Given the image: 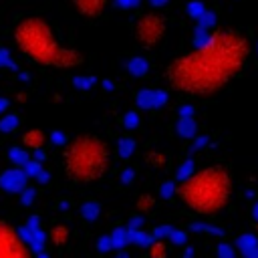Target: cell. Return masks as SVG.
<instances>
[{
    "instance_id": "5",
    "label": "cell",
    "mask_w": 258,
    "mask_h": 258,
    "mask_svg": "<svg viewBox=\"0 0 258 258\" xmlns=\"http://www.w3.org/2000/svg\"><path fill=\"white\" fill-rule=\"evenodd\" d=\"M165 30H167L165 18L155 12H147L137 18L133 26V36L141 46H155L165 36Z\"/></svg>"
},
{
    "instance_id": "25",
    "label": "cell",
    "mask_w": 258,
    "mask_h": 258,
    "mask_svg": "<svg viewBox=\"0 0 258 258\" xmlns=\"http://www.w3.org/2000/svg\"><path fill=\"white\" fill-rule=\"evenodd\" d=\"M191 173H194V161H191V159H185V161H183V165L177 169V179H179V181H183V179H185V177H189Z\"/></svg>"
},
{
    "instance_id": "16",
    "label": "cell",
    "mask_w": 258,
    "mask_h": 258,
    "mask_svg": "<svg viewBox=\"0 0 258 258\" xmlns=\"http://www.w3.org/2000/svg\"><path fill=\"white\" fill-rule=\"evenodd\" d=\"M135 151V141L131 137H121L119 143H117V153L123 157V159H129Z\"/></svg>"
},
{
    "instance_id": "27",
    "label": "cell",
    "mask_w": 258,
    "mask_h": 258,
    "mask_svg": "<svg viewBox=\"0 0 258 258\" xmlns=\"http://www.w3.org/2000/svg\"><path fill=\"white\" fill-rule=\"evenodd\" d=\"M218 258H236V254H234V250L226 242H222L218 246Z\"/></svg>"
},
{
    "instance_id": "20",
    "label": "cell",
    "mask_w": 258,
    "mask_h": 258,
    "mask_svg": "<svg viewBox=\"0 0 258 258\" xmlns=\"http://www.w3.org/2000/svg\"><path fill=\"white\" fill-rule=\"evenodd\" d=\"M185 10H187V14H189L194 20H198V18L206 12V4H204V2H200V0H191V2L185 6Z\"/></svg>"
},
{
    "instance_id": "26",
    "label": "cell",
    "mask_w": 258,
    "mask_h": 258,
    "mask_svg": "<svg viewBox=\"0 0 258 258\" xmlns=\"http://www.w3.org/2000/svg\"><path fill=\"white\" fill-rule=\"evenodd\" d=\"M123 123H125V127H127V129H135V127L139 125V115H137L135 111H129V113H125Z\"/></svg>"
},
{
    "instance_id": "19",
    "label": "cell",
    "mask_w": 258,
    "mask_h": 258,
    "mask_svg": "<svg viewBox=\"0 0 258 258\" xmlns=\"http://www.w3.org/2000/svg\"><path fill=\"white\" fill-rule=\"evenodd\" d=\"M196 22H198V28H206V30H210V28L216 26V14H214L212 10L206 8V12H204Z\"/></svg>"
},
{
    "instance_id": "18",
    "label": "cell",
    "mask_w": 258,
    "mask_h": 258,
    "mask_svg": "<svg viewBox=\"0 0 258 258\" xmlns=\"http://www.w3.org/2000/svg\"><path fill=\"white\" fill-rule=\"evenodd\" d=\"M99 212H101V206H99L97 202H85V204L81 206V216H83L85 220H95V218L99 216Z\"/></svg>"
},
{
    "instance_id": "44",
    "label": "cell",
    "mask_w": 258,
    "mask_h": 258,
    "mask_svg": "<svg viewBox=\"0 0 258 258\" xmlns=\"http://www.w3.org/2000/svg\"><path fill=\"white\" fill-rule=\"evenodd\" d=\"M6 107H8V101L0 97V113H4V111H6Z\"/></svg>"
},
{
    "instance_id": "32",
    "label": "cell",
    "mask_w": 258,
    "mask_h": 258,
    "mask_svg": "<svg viewBox=\"0 0 258 258\" xmlns=\"http://www.w3.org/2000/svg\"><path fill=\"white\" fill-rule=\"evenodd\" d=\"M0 67H14L12 56H10L8 50H4V48H0Z\"/></svg>"
},
{
    "instance_id": "6",
    "label": "cell",
    "mask_w": 258,
    "mask_h": 258,
    "mask_svg": "<svg viewBox=\"0 0 258 258\" xmlns=\"http://www.w3.org/2000/svg\"><path fill=\"white\" fill-rule=\"evenodd\" d=\"M0 258H32L20 232L6 220H0Z\"/></svg>"
},
{
    "instance_id": "28",
    "label": "cell",
    "mask_w": 258,
    "mask_h": 258,
    "mask_svg": "<svg viewBox=\"0 0 258 258\" xmlns=\"http://www.w3.org/2000/svg\"><path fill=\"white\" fill-rule=\"evenodd\" d=\"M75 85H77L79 89H91V87L95 85V79H93V77H77V79H75Z\"/></svg>"
},
{
    "instance_id": "3",
    "label": "cell",
    "mask_w": 258,
    "mask_h": 258,
    "mask_svg": "<svg viewBox=\"0 0 258 258\" xmlns=\"http://www.w3.org/2000/svg\"><path fill=\"white\" fill-rule=\"evenodd\" d=\"M177 194L189 210L210 216L228 204L232 194V175L222 165L204 167L185 177Z\"/></svg>"
},
{
    "instance_id": "30",
    "label": "cell",
    "mask_w": 258,
    "mask_h": 258,
    "mask_svg": "<svg viewBox=\"0 0 258 258\" xmlns=\"http://www.w3.org/2000/svg\"><path fill=\"white\" fill-rule=\"evenodd\" d=\"M169 232H171V228H169V226H159V228H155V230H153L151 238H153V240H163Z\"/></svg>"
},
{
    "instance_id": "45",
    "label": "cell",
    "mask_w": 258,
    "mask_h": 258,
    "mask_svg": "<svg viewBox=\"0 0 258 258\" xmlns=\"http://www.w3.org/2000/svg\"><path fill=\"white\" fill-rule=\"evenodd\" d=\"M117 258H129V256H127L125 252H119V256H117Z\"/></svg>"
},
{
    "instance_id": "14",
    "label": "cell",
    "mask_w": 258,
    "mask_h": 258,
    "mask_svg": "<svg viewBox=\"0 0 258 258\" xmlns=\"http://www.w3.org/2000/svg\"><path fill=\"white\" fill-rule=\"evenodd\" d=\"M48 240H50L54 246H64L67 240H69V230H67V226H62V224L52 226L50 232H48Z\"/></svg>"
},
{
    "instance_id": "34",
    "label": "cell",
    "mask_w": 258,
    "mask_h": 258,
    "mask_svg": "<svg viewBox=\"0 0 258 258\" xmlns=\"http://www.w3.org/2000/svg\"><path fill=\"white\" fill-rule=\"evenodd\" d=\"M167 236H169V240H171L173 244H183V242H185V234H183V232H175V230H171Z\"/></svg>"
},
{
    "instance_id": "24",
    "label": "cell",
    "mask_w": 258,
    "mask_h": 258,
    "mask_svg": "<svg viewBox=\"0 0 258 258\" xmlns=\"http://www.w3.org/2000/svg\"><path fill=\"white\" fill-rule=\"evenodd\" d=\"M210 30H206V28H198L196 30V34H194V48H200V46H204L208 40H210Z\"/></svg>"
},
{
    "instance_id": "39",
    "label": "cell",
    "mask_w": 258,
    "mask_h": 258,
    "mask_svg": "<svg viewBox=\"0 0 258 258\" xmlns=\"http://www.w3.org/2000/svg\"><path fill=\"white\" fill-rule=\"evenodd\" d=\"M141 224H143V220H141V218H131V220H129V224H127V228H129V230H139V226H141Z\"/></svg>"
},
{
    "instance_id": "4",
    "label": "cell",
    "mask_w": 258,
    "mask_h": 258,
    "mask_svg": "<svg viewBox=\"0 0 258 258\" xmlns=\"http://www.w3.org/2000/svg\"><path fill=\"white\" fill-rule=\"evenodd\" d=\"M62 167L75 183L97 181L109 167V147L97 135H77L62 149Z\"/></svg>"
},
{
    "instance_id": "36",
    "label": "cell",
    "mask_w": 258,
    "mask_h": 258,
    "mask_svg": "<svg viewBox=\"0 0 258 258\" xmlns=\"http://www.w3.org/2000/svg\"><path fill=\"white\" fill-rule=\"evenodd\" d=\"M194 113H196V109L191 105H181L179 107V117H194Z\"/></svg>"
},
{
    "instance_id": "17",
    "label": "cell",
    "mask_w": 258,
    "mask_h": 258,
    "mask_svg": "<svg viewBox=\"0 0 258 258\" xmlns=\"http://www.w3.org/2000/svg\"><path fill=\"white\" fill-rule=\"evenodd\" d=\"M129 242L137 244V246H149L153 242L151 234L147 232H141V230H129Z\"/></svg>"
},
{
    "instance_id": "31",
    "label": "cell",
    "mask_w": 258,
    "mask_h": 258,
    "mask_svg": "<svg viewBox=\"0 0 258 258\" xmlns=\"http://www.w3.org/2000/svg\"><path fill=\"white\" fill-rule=\"evenodd\" d=\"M97 248H99L101 252H107V250H113V242H111V236H103V238L99 240V244H97Z\"/></svg>"
},
{
    "instance_id": "40",
    "label": "cell",
    "mask_w": 258,
    "mask_h": 258,
    "mask_svg": "<svg viewBox=\"0 0 258 258\" xmlns=\"http://www.w3.org/2000/svg\"><path fill=\"white\" fill-rule=\"evenodd\" d=\"M32 198H34V191H32V189H22V202H24V204H30Z\"/></svg>"
},
{
    "instance_id": "42",
    "label": "cell",
    "mask_w": 258,
    "mask_h": 258,
    "mask_svg": "<svg viewBox=\"0 0 258 258\" xmlns=\"http://www.w3.org/2000/svg\"><path fill=\"white\" fill-rule=\"evenodd\" d=\"M147 2H149L151 6H165L169 0H147Z\"/></svg>"
},
{
    "instance_id": "10",
    "label": "cell",
    "mask_w": 258,
    "mask_h": 258,
    "mask_svg": "<svg viewBox=\"0 0 258 258\" xmlns=\"http://www.w3.org/2000/svg\"><path fill=\"white\" fill-rule=\"evenodd\" d=\"M44 143H46V135H44V131H40V129H28V131L22 135V145H24L26 149H30V151L42 149Z\"/></svg>"
},
{
    "instance_id": "2",
    "label": "cell",
    "mask_w": 258,
    "mask_h": 258,
    "mask_svg": "<svg viewBox=\"0 0 258 258\" xmlns=\"http://www.w3.org/2000/svg\"><path fill=\"white\" fill-rule=\"evenodd\" d=\"M12 38L20 52L36 64L73 69L83 62V54L77 48L62 46L56 40L52 26L40 16H26L18 20L12 30Z\"/></svg>"
},
{
    "instance_id": "12",
    "label": "cell",
    "mask_w": 258,
    "mask_h": 258,
    "mask_svg": "<svg viewBox=\"0 0 258 258\" xmlns=\"http://www.w3.org/2000/svg\"><path fill=\"white\" fill-rule=\"evenodd\" d=\"M236 246H238V250H240L244 256H248L250 252H254V250L258 248V238H256L254 234H242V236L236 240Z\"/></svg>"
},
{
    "instance_id": "21",
    "label": "cell",
    "mask_w": 258,
    "mask_h": 258,
    "mask_svg": "<svg viewBox=\"0 0 258 258\" xmlns=\"http://www.w3.org/2000/svg\"><path fill=\"white\" fill-rule=\"evenodd\" d=\"M16 127H18V117H16V115L8 113V115L2 117V121H0V131L8 133V131H14Z\"/></svg>"
},
{
    "instance_id": "23",
    "label": "cell",
    "mask_w": 258,
    "mask_h": 258,
    "mask_svg": "<svg viewBox=\"0 0 258 258\" xmlns=\"http://www.w3.org/2000/svg\"><path fill=\"white\" fill-rule=\"evenodd\" d=\"M149 246H151V258H165L167 248H165L163 240H153Z\"/></svg>"
},
{
    "instance_id": "7",
    "label": "cell",
    "mask_w": 258,
    "mask_h": 258,
    "mask_svg": "<svg viewBox=\"0 0 258 258\" xmlns=\"http://www.w3.org/2000/svg\"><path fill=\"white\" fill-rule=\"evenodd\" d=\"M167 93L165 91H159V89H141L137 95H135V103L139 109H159L161 105L167 103Z\"/></svg>"
},
{
    "instance_id": "33",
    "label": "cell",
    "mask_w": 258,
    "mask_h": 258,
    "mask_svg": "<svg viewBox=\"0 0 258 258\" xmlns=\"http://www.w3.org/2000/svg\"><path fill=\"white\" fill-rule=\"evenodd\" d=\"M137 206H139V210H149V208H153V198L151 196H141Z\"/></svg>"
},
{
    "instance_id": "29",
    "label": "cell",
    "mask_w": 258,
    "mask_h": 258,
    "mask_svg": "<svg viewBox=\"0 0 258 258\" xmlns=\"http://www.w3.org/2000/svg\"><path fill=\"white\" fill-rule=\"evenodd\" d=\"M159 194H161L163 198H171V196L175 194V183H173V181H165V183L159 187Z\"/></svg>"
},
{
    "instance_id": "13",
    "label": "cell",
    "mask_w": 258,
    "mask_h": 258,
    "mask_svg": "<svg viewBox=\"0 0 258 258\" xmlns=\"http://www.w3.org/2000/svg\"><path fill=\"white\" fill-rule=\"evenodd\" d=\"M127 71L135 77H143L149 71V62L143 56H133V58L127 60Z\"/></svg>"
},
{
    "instance_id": "22",
    "label": "cell",
    "mask_w": 258,
    "mask_h": 258,
    "mask_svg": "<svg viewBox=\"0 0 258 258\" xmlns=\"http://www.w3.org/2000/svg\"><path fill=\"white\" fill-rule=\"evenodd\" d=\"M10 159L18 165V167H22L30 157H28V153L24 151V147L22 149H18V147H14V149H10Z\"/></svg>"
},
{
    "instance_id": "37",
    "label": "cell",
    "mask_w": 258,
    "mask_h": 258,
    "mask_svg": "<svg viewBox=\"0 0 258 258\" xmlns=\"http://www.w3.org/2000/svg\"><path fill=\"white\" fill-rule=\"evenodd\" d=\"M206 143H208V137H198V139L194 141V145H191V151H198V149H202Z\"/></svg>"
},
{
    "instance_id": "38",
    "label": "cell",
    "mask_w": 258,
    "mask_h": 258,
    "mask_svg": "<svg viewBox=\"0 0 258 258\" xmlns=\"http://www.w3.org/2000/svg\"><path fill=\"white\" fill-rule=\"evenodd\" d=\"M133 175H135L133 169H125V171L121 173V181H123V183H131V181H133Z\"/></svg>"
},
{
    "instance_id": "8",
    "label": "cell",
    "mask_w": 258,
    "mask_h": 258,
    "mask_svg": "<svg viewBox=\"0 0 258 258\" xmlns=\"http://www.w3.org/2000/svg\"><path fill=\"white\" fill-rule=\"evenodd\" d=\"M26 177H28L26 171L16 165V167H12V169H8V171L2 173L0 185L4 189H8V191H22L24 185H26Z\"/></svg>"
},
{
    "instance_id": "11",
    "label": "cell",
    "mask_w": 258,
    "mask_h": 258,
    "mask_svg": "<svg viewBox=\"0 0 258 258\" xmlns=\"http://www.w3.org/2000/svg\"><path fill=\"white\" fill-rule=\"evenodd\" d=\"M196 129H198V125H196L194 117H179V121L175 125V131L181 137H196Z\"/></svg>"
},
{
    "instance_id": "35",
    "label": "cell",
    "mask_w": 258,
    "mask_h": 258,
    "mask_svg": "<svg viewBox=\"0 0 258 258\" xmlns=\"http://www.w3.org/2000/svg\"><path fill=\"white\" fill-rule=\"evenodd\" d=\"M139 2H141V0H115V4H117L119 8H125V10L139 6Z\"/></svg>"
},
{
    "instance_id": "15",
    "label": "cell",
    "mask_w": 258,
    "mask_h": 258,
    "mask_svg": "<svg viewBox=\"0 0 258 258\" xmlns=\"http://www.w3.org/2000/svg\"><path fill=\"white\" fill-rule=\"evenodd\" d=\"M109 236H111L113 248H117V250H121L129 244V228L127 226H121V228L113 230V234H109Z\"/></svg>"
},
{
    "instance_id": "1",
    "label": "cell",
    "mask_w": 258,
    "mask_h": 258,
    "mask_svg": "<svg viewBox=\"0 0 258 258\" xmlns=\"http://www.w3.org/2000/svg\"><path fill=\"white\" fill-rule=\"evenodd\" d=\"M250 44L238 30H214L210 40L177 58L165 71L169 85L187 95H210L226 87L248 62Z\"/></svg>"
},
{
    "instance_id": "41",
    "label": "cell",
    "mask_w": 258,
    "mask_h": 258,
    "mask_svg": "<svg viewBox=\"0 0 258 258\" xmlns=\"http://www.w3.org/2000/svg\"><path fill=\"white\" fill-rule=\"evenodd\" d=\"M52 141H56V143H62V145H64V135H60V133H52Z\"/></svg>"
},
{
    "instance_id": "9",
    "label": "cell",
    "mask_w": 258,
    "mask_h": 258,
    "mask_svg": "<svg viewBox=\"0 0 258 258\" xmlns=\"http://www.w3.org/2000/svg\"><path fill=\"white\" fill-rule=\"evenodd\" d=\"M107 2L109 0H73V6L85 18H99L105 12Z\"/></svg>"
},
{
    "instance_id": "43",
    "label": "cell",
    "mask_w": 258,
    "mask_h": 258,
    "mask_svg": "<svg viewBox=\"0 0 258 258\" xmlns=\"http://www.w3.org/2000/svg\"><path fill=\"white\" fill-rule=\"evenodd\" d=\"M252 218H254V222L258 224V202L252 206Z\"/></svg>"
}]
</instances>
